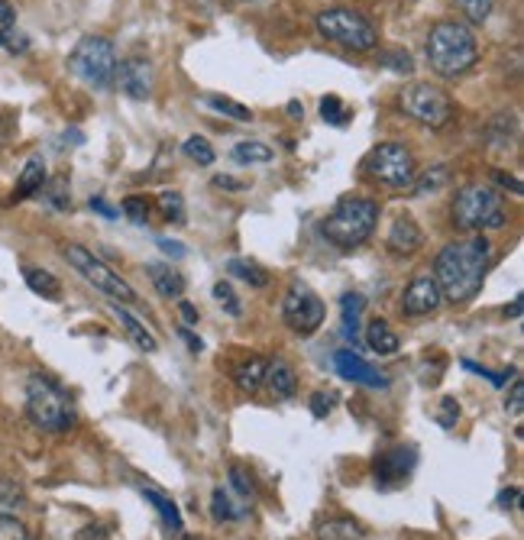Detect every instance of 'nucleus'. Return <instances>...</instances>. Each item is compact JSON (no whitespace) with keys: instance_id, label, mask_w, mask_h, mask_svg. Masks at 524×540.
<instances>
[{"instance_id":"obj_1","label":"nucleus","mask_w":524,"mask_h":540,"mask_svg":"<svg viewBox=\"0 0 524 540\" xmlns=\"http://www.w3.org/2000/svg\"><path fill=\"white\" fill-rule=\"evenodd\" d=\"M492 243L473 233L466 240H453L437 253L434 259V282L440 288L444 301L466 304L482 292V282H486Z\"/></svg>"},{"instance_id":"obj_2","label":"nucleus","mask_w":524,"mask_h":540,"mask_svg":"<svg viewBox=\"0 0 524 540\" xmlns=\"http://www.w3.org/2000/svg\"><path fill=\"white\" fill-rule=\"evenodd\" d=\"M479 59V43L473 30L457 20H440L427 33V65L437 78H460Z\"/></svg>"},{"instance_id":"obj_3","label":"nucleus","mask_w":524,"mask_h":540,"mask_svg":"<svg viewBox=\"0 0 524 540\" xmlns=\"http://www.w3.org/2000/svg\"><path fill=\"white\" fill-rule=\"evenodd\" d=\"M379 224V204L369 198H340L334 204V211L324 220V237L334 243L337 249H356L363 246Z\"/></svg>"},{"instance_id":"obj_4","label":"nucleus","mask_w":524,"mask_h":540,"mask_svg":"<svg viewBox=\"0 0 524 540\" xmlns=\"http://www.w3.org/2000/svg\"><path fill=\"white\" fill-rule=\"evenodd\" d=\"M453 224L466 233H486V230H502L508 224L505 198L492 185H463L453 198Z\"/></svg>"},{"instance_id":"obj_5","label":"nucleus","mask_w":524,"mask_h":540,"mask_svg":"<svg viewBox=\"0 0 524 540\" xmlns=\"http://www.w3.org/2000/svg\"><path fill=\"white\" fill-rule=\"evenodd\" d=\"M117 49L104 36H85L68 55V72L94 91H110L117 85Z\"/></svg>"},{"instance_id":"obj_6","label":"nucleus","mask_w":524,"mask_h":540,"mask_svg":"<svg viewBox=\"0 0 524 540\" xmlns=\"http://www.w3.org/2000/svg\"><path fill=\"white\" fill-rule=\"evenodd\" d=\"M26 414L46 434H65L75 424L72 401L46 376H30V382H26Z\"/></svg>"},{"instance_id":"obj_7","label":"nucleus","mask_w":524,"mask_h":540,"mask_svg":"<svg viewBox=\"0 0 524 540\" xmlns=\"http://www.w3.org/2000/svg\"><path fill=\"white\" fill-rule=\"evenodd\" d=\"M317 33H321L327 43H337L343 49L353 52H372L379 46V30L369 17H363L360 10L350 7H327L314 17Z\"/></svg>"},{"instance_id":"obj_8","label":"nucleus","mask_w":524,"mask_h":540,"mask_svg":"<svg viewBox=\"0 0 524 540\" xmlns=\"http://www.w3.org/2000/svg\"><path fill=\"white\" fill-rule=\"evenodd\" d=\"M65 259H68V266H72L81 279L91 282L98 292H104L107 298H114L117 304H133L136 301V288L123 279L120 272H114L110 266H104V262L91 253V249L85 246H65Z\"/></svg>"},{"instance_id":"obj_9","label":"nucleus","mask_w":524,"mask_h":540,"mask_svg":"<svg viewBox=\"0 0 524 540\" xmlns=\"http://www.w3.org/2000/svg\"><path fill=\"white\" fill-rule=\"evenodd\" d=\"M366 172L389 188H408L418 175V159L405 143H379L366 156Z\"/></svg>"},{"instance_id":"obj_10","label":"nucleus","mask_w":524,"mask_h":540,"mask_svg":"<svg viewBox=\"0 0 524 540\" xmlns=\"http://www.w3.org/2000/svg\"><path fill=\"white\" fill-rule=\"evenodd\" d=\"M402 110L411 117L424 123V127L431 130H444L447 123L453 120V101L447 91H440L437 85H427V81H415V85H408L402 91V98H398Z\"/></svg>"},{"instance_id":"obj_11","label":"nucleus","mask_w":524,"mask_h":540,"mask_svg":"<svg viewBox=\"0 0 524 540\" xmlns=\"http://www.w3.org/2000/svg\"><path fill=\"white\" fill-rule=\"evenodd\" d=\"M282 317L285 324L295 330L298 337H311L321 330L324 317H327V308L324 301L317 298L305 282H292V288L285 292V301H282Z\"/></svg>"},{"instance_id":"obj_12","label":"nucleus","mask_w":524,"mask_h":540,"mask_svg":"<svg viewBox=\"0 0 524 540\" xmlns=\"http://www.w3.org/2000/svg\"><path fill=\"white\" fill-rule=\"evenodd\" d=\"M418 466V450L415 447H392L376 456V466H372V476H376V486L382 492L402 489L411 479Z\"/></svg>"},{"instance_id":"obj_13","label":"nucleus","mask_w":524,"mask_h":540,"mask_svg":"<svg viewBox=\"0 0 524 540\" xmlns=\"http://www.w3.org/2000/svg\"><path fill=\"white\" fill-rule=\"evenodd\" d=\"M117 85L133 101H146L153 94V65L143 55H130L117 65Z\"/></svg>"},{"instance_id":"obj_14","label":"nucleus","mask_w":524,"mask_h":540,"mask_svg":"<svg viewBox=\"0 0 524 540\" xmlns=\"http://www.w3.org/2000/svg\"><path fill=\"white\" fill-rule=\"evenodd\" d=\"M440 304H444V295H440L434 275H418L402 295V314L405 317H427V314H437Z\"/></svg>"},{"instance_id":"obj_15","label":"nucleus","mask_w":524,"mask_h":540,"mask_svg":"<svg viewBox=\"0 0 524 540\" xmlns=\"http://www.w3.org/2000/svg\"><path fill=\"white\" fill-rule=\"evenodd\" d=\"M334 366H337V376H343L347 382L366 385V389H389V376L379 372L376 366H369L366 359L356 356L353 350H337Z\"/></svg>"},{"instance_id":"obj_16","label":"nucleus","mask_w":524,"mask_h":540,"mask_svg":"<svg viewBox=\"0 0 524 540\" xmlns=\"http://www.w3.org/2000/svg\"><path fill=\"white\" fill-rule=\"evenodd\" d=\"M385 243H389L395 256H411L424 246V233L415 220L405 214V217L392 220V230H389V237H385Z\"/></svg>"},{"instance_id":"obj_17","label":"nucleus","mask_w":524,"mask_h":540,"mask_svg":"<svg viewBox=\"0 0 524 540\" xmlns=\"http://www.w3.org/2000/svg\"><path fill=\"white\" fill-rule=\"evenodd\" d=\"M149 272V282H153V288L162 295V298H182L185 295V279H182V272H175L172 266H165V262H149L146 266Z\"/></svg>"},{"instance_id":"obj_18","label":"nucleus","mask_w":524,"mask_h":540,"mask_svg":"<svg viewBox=\"0 0 524 540\" xmlns=\"http://www.w3.org/2000/svg\"><path fill=\"white\" fill-rule=\"evenodd\" d=\"M266 385H269V392L275 398H295L298 392V376H295V369L292 363H285V359H272V363L266 366Z\"/></svg>"},{"instance_id":"obj_19","label":"nucleus","mask_w":524,"mask_h":540,"mask_svg":"<svg viewBox=\"0 0 524 540\" xmlns=\"http://www.w3.org/2000/svg\"><path fill=\"white\" fill-rule=\"evenodd\" d=\"M366 346L376 356H395L402 340H398V334L382 321V317H372L369 327H366Z\"/></svg>"},{"instance_id":"obj_20","label":"nucleus","mask_w":524,"mask_h":540,"mask_svg":"<svg viewBox=\"0 0 524 540\" xmlns=\"http://www.w3.org/2000/svg\"><path fill=\"white\" fill-rule=\"evenodd\" d=\"M114 314H117L120 327L127 330V337H130L136 346H140L143 353H156V350H159V340H156L153 334H149L146 324L140 321V317H133V314H130L127 308H123V304H117V301H114Z\"/></svg>"},{"instance_id":"obj_21","label":"nucleus","mask_w":524,"mask_h":540,"mask_svg":"<svg viewBox=\"0 0 524 540\" xmlns=\"http://www.w3.org/2000/svg\"><path fill=\"white\" fill-rule=\"evenodd\" d=\"M46 185V162L43 159H30L23 165V172L17 178V188H13V201H26V198H33L39 195Z\"/></svg>"},{"instance_id":"obj_22","label":"nucleus","mask_w":524,"mask_h":540,"mask_svg":"<svg viewBox=\"0 0 524 540\" xmlns=\"http://www.w3.org/2000/svg\"><path fill=\"white\" fill-rule=\"evenodd\" d=\"M266 359L262 356H250L246 363L237 366V372H233V382H237V389L243 395H256L262 385H266Z\"/></svg>"},{"instance_id":"obj_23","label":"nucleus","mask_w":524,"mask_h":540,"mask_svg":"<svg viewBox=\"0 0 524 540\" xmlns=\"http://www.w3.org/2000/svg\"><path fill=\"white\" fill-rule=\"evenodd\" d=\"M143 498L156 508V515L162 518L165 528H169V534H182V531H185V528H182V511H178V505L172 502L169 495L159 492V489H146V486H143Z\"/></svg>"},{"instance_id":"obj_24","label":"nucleus","mask_w":524,"mask_h":540,"mask_svg":"<svg viewBox=\"0 0 524 540\" xmlns=\"http://www.w3.org/2000/svg\"><path fill=\"white\" fill-rule=\"evenodd\" d=\"M23 282L30 285L39 298H49V301H59L62 298V282L55 279L52 272L39 269V266H23Z\"/></svg>"},{"instance_id":"obj_25","label":"nucleus","mask_w":524,"mask_h":540,"mask_svg":"<svg viewBox=\"0 0 524 540\" xmlns=\"http://www.w3.org/2000/svg\"><path fill=\"white\" fill-rule=\"evenodd\" d=\"M317 540H363V528L360 521L337 515L317 524Z\"/></svg>"},{"instance_id":"obj_26","label":"nucleus","mask_w":524,"mask_h":540,"mask_svg":"<svg viewBox=\"0 0 524 540\" xmlns=\"http://www.w3.org/2000/svg\"><path fill=\"white\" fill-rule=\"evenodd\" d=\"M227 272H230V275H237V279L246 282L250 288H266V285H269V272L262 269L259 262H253V259L233 256V259L227 262Z\"/></svg>"},{"instance_id":"obj_27","label":"nucleus","mask_w":524,"mask_h":540,"mask_svg":"<svg viewBox=\"0 0 524 540\" xmlns=\"http://www.w3.org/2000/svg\"><path fill=\"white\" fill-rule=\"evenodd\" d=\"M366 308V298L356 295V292H347L340 298V314H343V337L356 343V327H360V314Z\"/></svg>"},{"instance_id":"obj_28","label":"nucleus","mask_w":524,"mask_h":540,"mask_svg":"<svg viewBox=\"0 0 524 540\" xmlns=\"http://www.w3.org/2000/svg\"><path fill=\"white\" fill-rule=\"evenodd\" d=\"M272 146L269 143H262V140H243L233 146V162H240V165H256V162H272Z\"/></svg>"},{"instance_id":"obj_29","label":"nucleus","mask_w":524,"mask_h":540,"mask_svg":"<svg viewBox=\"0 0 524 540\" xmlns=\"http://www.w3.org/2000/svg\"><path fill=\"white\" fill-rule=\"evenodd\" d=\"M447 178H450V169L440 162V165H431L424 175H415L411 185H415V195H437V191L447 185Z\"/></svg>"},{"instance_id":"obj_30","label":"nucleus","mask_w":524,"mask_h":540,"mask_svg":"<svg viewBox=\"0 0 524 540\" xmlns=\"http://www.w3.org/2000/svg\"><path fill=\"white\" fill-rule=\"evenodd\" d=\"M211 515L217 524H224V521H240L246 515V508H237L233 505V498L224 492V489H214L211 495Z\"/></svg>"},{"instance_id":"obj_31","label":"nucleus","mask_w":524,"mask_h":540,"mask_svg":"<svg viewBox=\"0 0 524 540\" xmlns=\"http://www.w3.org/2000/svg\"><path fill=\"white\" fill-rule=\"evenodd\" d=\"M379 65H385L395 75H411L415 72V59L405 49H382L379 52Z\"/></svg>"},{"instance_id":"obj_32","label":"nucleus","mask_w":524,"mask_h":540,"mask_svg":"<svg viewBox=\"0 0 524 540\" xmlns=\"http://www.w3.org/2000/svg\"><path fill=\"white\" fill-rule=\"evenodd\" d=\"M321 117H324V123H330V127H347L350 110L337 94H327V98H321Z\"/></svg>"},{"instance_id":"obj_33","label":"nucleus","mask_w":524,"mask_h":540,"mask_svg":"<svg viewBox=\"0 0 524 540\" xmlns=\"http://www.w3.org/2000/svg\"><path fill=\"white\" fill-rule=\"evenodd\" d=\"M453 4L460 7V13L470 23H486L495 10V0H453Z\"/></svg>"},{"instance_id":"obj_34","label":"nucleus","mask_w":524,"mask_h":540,"mask_svg":"<svg viewBox=\"0 0 524 540\" xmlns=\"http://www.w3.org/2000/svg\"><path fill=\"white\" fill-rule=\"evenodd\" d=\"M185 156L191 159V162H198V165H214V146L204 140V136H188L185 140Z\"/></svg>"},{"instance_id":"obj_35","label":"nucleus","mask_w":524,"mask_h":540,"mask_svg":"<svg viewBox=\"0 0 524 540\" xmlns=\"http://www.w3.org/2000/svg\"><path fill=\"white\" fill-rule=\"evenodd\" d=\"M159 207H162V214H165L169 224H185V201H182L178 191H162Z\"/></svg>"},{"instance_id":"obj_36","label":"nucleus","mask_w":524,"mask_h":540,"mask_svg":"<svg viewBox=\"0 0 524 540\" xmlns=\"http://www.w3.org/2000/svg\"><path fill=\"white\" fill-rule=\"evenodd\" d=\"M0 505L4 508H23L26 505V492L13 476H0Z\"/></svg>"},{"instance_id":"obj_37","label":"nucleus","mask_w":524,"mask_h":540,"mask_svg":"<svg viewBox=\"0 0 524 540\" xmlns=\"http://www.w3.org/2000/svg\"><path fill=\"white\" fill-rule=\"evenodd\" d=\"M208 107H214L217 114H227V117L240 120V123H250L253 120V110L250 107H243V104L230 101V98H208Z\"/></svg>"},{"instance_id":"obj_38","label":"nucleus","mask_w":524,"mask_h":540,"mask_svg":"<svg viewBox=\"0 0 524 540\" xmlns=\"http://www.w3.org/2000/svg\"><path fill=\"white\" fill-rule=\"evenodd\" d=\"M214 298H217V304H220V308H224L230 317H240V314H243V304H240L237 292L230 288V282H217V285H214Z\"/></svg>"},{"instance_id":"obj_39","label":"nucleus","mask_w":524,"mask_h":540,"mask_svg":"<svg viewBox=\"0 0 524 540\" xmlns=\"http://www.w3.org/2000/svg\"><path fill=\"white\" fill-rule=\"evenodd\" d=\"M0 49H7L13 55H23L26 49H30V36L13 30V26H7V30H0Z\"/></svg>"},{"instance_id":"obj_40","label":"nucleus","mask_w":524,"mask_h":540,"mask_svg":"<svg viewBox=\"0 0 524 540\" xmlns=\"http://www.w3.org/2000/svg\"><path fill=\"white\" fill-rule=\"evenodd\" d=\"M334 405H337V395H334V392H324V389L314 392L311 401H308V408H311V414H314L317 421H324L327 414L334 411Z\"/></svg>"},{"instance_id":"obj_41","label":"nucleus","mask_w":524,"mask_h":540,"mask_svg":"<svg viewBox=\"0 0 524 540\" xmlns=\"http://www.w3.org/2000/svg\"><path fill=\"white\" fill-rule=\"evenodd\" d=\"M0 540H30V531L13 515H0Z\"/></svg>"},{"instance_id":"obj_42","label":"nucleus","mask_w":524,"mask_h":540,"mask_svg":"<svg viewBox=\"0 0 524 540\" xmlns=\"http://www.w3.org/2000/svg\"><path fill=\"white\" fill-rule=\"evenodd\" d=\"M123 214H127L133 224H146V220H149V204H146V198H140V195L123 198Z\"/></svg>"},{"instance_id":"obj_43","label":"nucleus","mask_w":524,"mask_h":540,"mask_svg":"<svg viewBox=\"0 0 524 540\" xmlns=\"http://www.w3.org/2000/svg\"><path fill=\"white\" fill-rule=\"evenodd\" d=\"M230 486L237 489L243 498H253V492H256V486H253V476L246 473L243 466H230Z\"/></svg>"},{"instance_id":"obj_44","label":"nucleus","mask_w":524,"mask_h":540,"mask_svg":"<svg viewBox=\"0 0 524 540\" xmlns=\"http://www.w3.org/2000/svg\"><path fill=\"white\" fill-rule=\"evenodd\" d=\"M49 204L55 207V211H65V207L72 204V198H68V188H65V178H55V182L49 185Z\"/></svg>"},{"instance_id":"obj_45","label":"nucleus","mask_w":524,"mask_h":540,"mask_svg":"<svg viewBox=\"0 0 524 540\" xmlns=\"http://www.w3.org/2000/svg\"><path fill=\"white\" fill-rule=\"evenodd\" d=\"M505 411L512 414V418H521L524 414V382L521 379H515L512 395H508V401H505Z\"/></svg>"},{"instance_id":"obj_46","label":"nucleus","mask_w":524,"mask_h":540,"mask_svg":"<svg viewBox=\"0 0 524 540\" xmlns=\"http://www.w3.org/2000/svg\"><path fill=\"white\" fill-rule=\"evenodd\" d=\"M457 418H460V405L453 398H444V405H440V414H437L440 427H453V424H457Z\"/></svg>"},{"instance_id":"obj_47","label":"nucleus","mask_w":524,"mask_h":540,"mask_svg":"<svg viewBox=\"0 0 524 540\" xmlns=\"http://www.w3.org/2000/svg\"><path fill=\"white\" fill-rule=\"evenodd\" d=\"M492 178H495V182H499L502 188H508V191H512V195H521V182H518V178L515 175H505V172H492Z\"/></svg>"},{"instance_id":"obj_48","label":"nucleus","mask_w":524,"mask_h":540,"mask_svg":"<svg viewBox=\"0 0 524 540\" xmlns=\"http://www.w3.org/2000/svg\"><path fill=\"white\" fill-rule=\"evenodd\" d=\"M13 23H17V10H13L10 0H0V30H7Z\"/></svg>"},{"instance_id":"obj_49","label":"nucleus","mask_w":524,"mask_h":540,"mask_svg":"<svg viewBox=\"0 0 524 540\" xmlns=\"http://www.w3.org/2000/svg\"><path fill=\"white\" fill-rule=\"evenodd\" d=\"M159 249L165 256H175V259H182L185 256V246L182 243H175V240H159Z\"/></svg>"},{"instance_id":"obj_50","label":"nucleus","mask_w":524,"mask_h":540,"mask_svg":"<svg viewBox=\"0 0 524 540\" xmlns=\"http://www.w3.org/2000/svg\"><path fill=\"white\" fill-rule=\"evenodd\" d=\"M178 337H182V340H185V343L191 346V353H201V350H204V343H201V340H198L195 334H191L188 327H178Z\"/></svg>"},{"instance_id":"obj_51","label":"nucleus","mask_w":524,"mask_h":540,"mask_svg":"<svg viewBox=\"0 0 524 540\" xmlns=\"http://www.w3.org/2000/svg\"><path fill=\"white\" fill-rule=\"evenodd\" d=\"M91 211H98V214H104L107 220H114L117 217V211L110 207L107 201H101V198H91Z\"/></svg>"},{"instance_id":"obj_52","label":"nucleus","mask_w":524,"mask_h":540,"mask_svg":"<svg viewBox=\"0 0 524 540\" xmlns=\"http://www.w3.org/2000/svg\"><path fill=\"white\" fill-rule=\"evenodd\" d=\"M78 540H107V531L98 528V524H91V528H85L78 534Z\"/></svg>"},{"instance_id":"obj_53","label":"nucleus","mask_w":524,"mask_h":540,"mask_svg":"<svg viewBox=\"0 0 524 540\" xmlns=\"http://www.w3.org/2000/svg\"><path fill=\"white\" fill-rule=\"evenodd\" d=\"M178 311H182L185 324H198V311H195V304H188V301H178Z\"/></svg>"},{"instance_id":"obj_54","label":"nucleus","mask_w":524,"mask_h":540,"mask_svg":"<svg viewBox=\"0 0 524 540\" xmlns=\"http://www.w3.org/2000/svg\"><path fill=\"white\" fill-rule=\"evenodd\" d=\"M214 185L217 188H227V191H240L243 188V182H237V178H230V175H217Z\"/></svg>"},{"instance_id":"obj_55","label":"nucleus","mask_w":524,"mask_h":540,"mask_svg":"<svg viewBox=\"0 0 524 540\" xmlns=\"http://www.w3.org/2000/svg\"><path fill=\"white\" fill-rule=\"evenodd\" d=\"M518 495H521L518 489H508V492H502V495H499V505H502V508H515Z\"/></svg>"},{"instance_id":"obj_56","label":"nucleus","mask_w":524,"mask_h":540,"mask_svg":"<svg viewBox=\"0 0 524 540\" xmlns=\"http://www.w3.org/2000/svg\"><path fill=\"white\" fill-rule=\"evenodd\" d=\"M521 308H524V301H521V295H518V298L512 301V308H505V314H508V317H521Z\"/></svg>"},{"instance_id":"obj_57","label":"nucleus","mask_w":524,"mask_h":540,"mask_svg":"<svg viewBox=\"0 0 524 540\" xmlns=\"http://www.w3.org/2000/svg\"><path fill=\"white\" fill-rule=\"evenodd\" d=\"M288 114H292L295 120H301V117H305V107H301L298 101H288Z\"/></svg>"},{"instance_id":"obj_58","label":"nucleus","mask_w":524,"mask_h":540,"mask_svg":"<svg viewBox=\"0 0 524 540\" xmlns=\"http://www.w3.org/2000/svg\"><path fill=\"white\" fill-rule=\"evenodd\" d=\"M243 4H256V0H243Z\"/></svg>"},{"instance_id":"obj_59","label":"nucleus","mask_w":524,"mask_h":540,"mask_svg":"<svg viewBox=\"0 0 524 540\" xmlns=\"http://www.w3.org/2000/svg\"><path fill=\"white\" fill-rule=\"evenodd\" d=\"M182 540H195V537H182Z\"/></svg>"}]
</instances>
